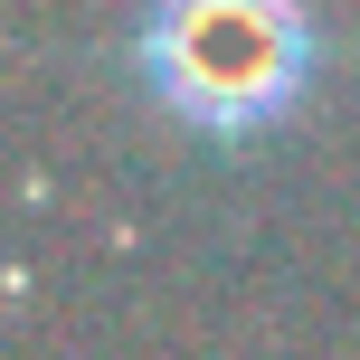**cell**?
Instances as JSON below:
<instances>
[{"label":"cell","mask_w":360,"mask_h":360,"mask_svg":"<svg viewBox=\"0 0 360 360\" xmlns=\"http://www.w3.org/2000/svg\"><path fill=\"white\" fill-rule=\"evenodd\" d=\"M143 76L190 133L247 143L285 124L313 86V10L304 0H152Z\"/></svg>","instance_id":"cell-1"}]
</instances>
